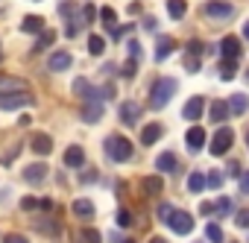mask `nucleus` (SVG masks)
<instances>
[{
    "label": "nucleus",
    "instance_id": "f257e3e1",
    "mask_svg": "<svg viewBox=\"0 0 249 243\" xmlns=\"http://www.w3.org/2000/svg\"><path fill=\"white\" fill-rule=\"evenodd\" d=\"M103 147H106V156H108L114 164H123V161H129V158L135 156L132 141H129V138H123V135H108Z\"/></svg>",
    "mask_w": 249,
    "mask_h": 243
},
{
    "label": "nucleus",
    "instance_id": "39448f33",
    "mask_svg": "<svg viewBox=\"0 0 249 243\" xmlns=\"http://www.w3.org/2000/svg\"><path fill=\"white\" fill-rule=\"evenodd\" d=\"M167 226H170L176 234H191V228H194V217H191L188 211L173 208V214L167 217Z\"/></svg>",
    "mask_w": 249,
    "mask_h": 243
},
{
    "label": "nucleus",
    "instance_id": "58836bf2",
    "mask_svg": "<svg viewBox=\"0 0 249 243\" xmlns=\"http://www.w3.org/2000/svg\"><path fill=\"white\" fill-rule=\"evenodd\" d=\"M82 240H85V243H100L103 237H100L94 228H85V231H82Z\"/></svg>",
    "mask_w": 249,
    "mask_h": 243
},
{
    "label": "nucleus",
    "instance_id": "b1692460",
    "mask_svg": "<svg viewBox=\"0 0 249 243\" xmlns=\"http://www.w3.org/2000/svg\"><path fill=\"white\" fill-rule=\"evenodd\" d=\"M173 50H176V41H173V38H167V35H161V38H159V47H156V59L161 62V59H167Z\"/></svg>",
    "mask_w": 249,
    "mask_h": 243
},
{
    "label": "nucleus",
    "instance_id": "bb28decb",
    "mask_svg": "<svg viewBox=\"0 0 249 243\" xmlns=\"http://www.w3.org/2000/svg\"><path fill=\"white\" fill-rule=\"evenodd\" d=\"M161 188H164V182H161V176H147L144 179V193H161Z\"/></svg>",
    "mask_w": 249,
    "mask_h": 243
},
{
    "label": "nucleus",
    "instance_id": "4468645a",
    "mask_svg": "<svg viewBox=\"0 0 249 243\" xmlns=\"http://www.w3.org/2000/svg\"><path fill=\"white\" fill-rule=\"evenodd\" d=\"M71 211H73V217H79V220H91V217H94V202L85 199V196H79V199H73Z\"/></svg>",
    "mask_w": 249,
    "mask_h": 243
},
{
    "label": "nucleus",
    "instance_id": "c756f323",
    "mask_svg": "<svg viewBox=\"0 0 249 243\" xmlns=\"http://www.w3.org/2000/svg\"><path fill=\"white\" fill-rule=\"evenodd\" d=\"M234 70H237V59H223V62H220V76H223V79H231Z\"/></svg>",
    "mask_w": 249,
    "mask_h": 243
},
{
    "label": "nucleus",
    "instance_id": "2f4dec72",
    "mask_svg": "<svg viewBox=\"0 0 249 243\" xmlns=\"http://www.w3.org/2000/svg\"><path fill=\"white\" fill-rule=\"evenodd\" d=\"M205 234H208V240H211V243H223V231H220V226H217V223H208Z\"/></svg>",
    "mask_w": 249,
    "mask_h": 243
},
{
    "label": "nucleus",
    "instance_id": "c03bdc74",
    "mask_svg": "<svg viewBox=\"0 0 249 243\" xmlns=\"http://www.w3.org/2000/svg\"><path fill=\"white\" fill-rule=\"evenodd\" d=\"M114 94H117V91H114V85H103V88H100V97H106V100H111Z\"/></svg>",
    "mask_w": 249,
    "mask_h": 243
},
{
    "label": "nucleus",
    "instance_id": "a878e982",
    "mask_svg": "<svg viewBox=\"0 0 249 243\" xmlns=\"http://www.w3.org/2000/svg\"><path fill=\"white\" fill-rule=\"evenodd\" d=\"M21 30H24V33H44V21H41L38 15H36V18L30 15V18H24V24H21Z\"/></svg>",
    "mask_w": 249,
    "mask_h": 243
},
{
    "label": "nucleus",
    "instance_id": "1a4fd4ad",
    "mask_svg": "<svg viewBox=\"0 0 249 243\" xmlns=\"http://www.w3.org/2000/svg\"><path fill=\"white\" fill-rule=\"evenodd\" d=\"M73 94H76V97H82V100H103V97H100V91H94V85H91L88 79H82V76H79V79H73Z\"/></svg>",
    "mask_w": 249,
    "mask_h": 243
},
{
    "label": "nucleus",
    "instance_id": "393cba45",
    "mask_svg": "<svg viewBox=\"0 0 249 243\" xmlns=\"http://www.w3.org/2000/svg\"><path fill=\"white\" fill-rule=\"evenodd\" d=\"M167 12H170V18H173V21H179V18H185L188 3H185V0H167Z\"/></svg>",
    "mask_w": 249,
    "mask_h": 243
},
{
    "label": "nucleus",
    "instance_id": "f704fd0d",
    "mask_svg": "<svg viewBox=\"0 0 249 243\" xmlns=\"http://www.w3.org/2000/svg\"><path fill=\"white\" fill-rule=\"evenodd\" d=\"M132 223H135V217H132L129 211H117V226H120V228H129Z\"/></svg>",
    "mask_w": 249,
    "mask_h": 243
},
{
    "label": "nucleus",
    "instance_id": "c9c22d12",
    "mask_svg": "<svg viewBox=\"0 0 249 243\" xmlns=\"http://www.w3.org/2000/svg\"><path fill=\"white\" fill-rule=\"evenodd\" d=\"M21 208H24V211H38V208H41V199H36V196H24V199H21Z\"/></svg>",
    "mask_w": 249,
    "mask_h": 243
},
{
    "label": "nucleus",
    "instance_id": "7c9ffc66",
    "mask_svg": "<svg viewBox=\"0 0 249 243\" xmlns=\"http://www.w3.org/2000/svg\"><path fill=\"white\" fill-rule=\"evenodd\" d=\"M100 21H103L106 27H111V30H114V24H117V12L106 6V9H100Z\"/></svg>",
    "mask_w": 249,
    "mask_h": 243
},
{
    "label": "nucleus",
    "instance_id": "a211bd4d",
    "mask_svg": "<svg viewBox=\"0 0 249 243\" xmlns=\"http://www.w3.org/2000/svg\"><path fill=\"white\" fill-rule=\"evenodd\" d=\"M65 164H68V167H82V164H85V150L76 147V144L68 147V150H65Z\"/></svg>",
    "mask_w": 249,
    "mask_h": 243
},
{
    "label": "nucleus",
    "instance_id": "f03ea898",
    "mask_svg": "<svg viewBox=\"0 0 249 243\" xmlns=\"http://www.w3.org/2000/svg\"><path fill=\"white\" fill-rule=\"evenodd\" d=\"M176 79H170V76H164V79H159L153 88H150V108H164L167 103H170V97L176 94Z\"/></svg>",
    "mask_w": 249,
    "mask_h": 243
},
{
    "label": "nucleus",
    "instance_id": "423d86ee",
    "mask_svg": "<svg viewBox=\"0 0 249 243\" xmlns=\"http://www.w3.org/2000/svg\"><path fill=\"white\" fill-rule=\"evenodd\" d=\"M202 12L208 18H214V21H229L234 15V6L231 3H223V0H208V3L202 6Z\"/></svg>",
    "mask_w": 249,
    "mask_h": 243
},
{
    "label": "nucleus",
    "instance_id": "c85d7f7f",
    "mask_svg": "<svg viewBox=\"0 0 249 243\" xmlns=\"http://www.w3.org/2000/svg\"><path fill=\"white\" fill-rule=\"evenodd\" d=\"M106 50V38H100V35H88V53L91 56H100Z\"/></svg>",
    "mask_w": 249,
    "mask_h": 243
},
{
    "label": "nucleus",
    "instance_id": "e433bc0d",
    "mask_svg": "<svg viewBox=\"0 0 249 243\" xmlns=\"http://www.w3.org/2000/svg\"><path fill=\"white\" fill-rule=\"evenodd\" d=\"M234 223H237L240 228H249V208H240V211L234 214Z\"/></svg>",
    "mask_w": 249,
    "mask_h": 243
},
{
    "label": "nucleus",
    "instance_id": "3c124183",
    "mask_svg": "<svg viewBox=\"0 0 249 243\" xmlns=\"http://www.w3.org/2000/svg\"><path fill=\"white\" fill-rule=\"evenodd\" d=\"M150 243H167V240H164V237H153Z\"/></svg>",
    "mask_w": 249,
    "mask_h": 243
},
{
    "label": "nucleus",
    "instance_id": "de8ad7c7",
    "mask_svg": "<svg viewBox=\"0 0 249 243\" xmlns=\"http://www.w3.org/2000/svg\"><path fill=\"white\" fill-rule=\"evenodd\" d=\"M82 12H85V18H82V21H85V24H91V21H94V12H97V9H94V6L88 3V6H85Z\"/></svg>",
    "mask_w": 249,
    "mask_h": 243
},
{
    "label": "nucleus",
    "instance_id": "2eb2a0df",
    "mask_svg": "<svg viewBox=\"0 0 249 243\" xmlns=\"http://www.w3.org/2000/svg\"><path fill=\"white\" fill-rule=\"evenodd\" d=\"M220 56H223V59H237V56H240V41H237L234 35H226V38L220 41Z\"/></svg>",
    "mask_w": 249,
    "mask_h": 243
},
{
    "label": "nucleus",
    "instance_id": "09e8293b",
    "mask_svg": "<svg viewBox=\"0 0 249 243\" xmlns=\"http://www.w3.org/2000/svg\"><path fill=\"white\" fill-rule=\"evenodd\" d=\"M185 68H188V70L194 73V70L199 68V62H196V56H188V59H185Z\"/></svg>",
    "mask_w": 249,
    "mask_h": 243
},
{
    "label": "nucleus",
    "instance_id": "a18cd8bd",
    "mask_svg": "<svg viewBox=\"0 0 249 243\" xmlns=\"http://www.w3.org/2000/svg\"><path fill=\"white\" fill-rule=\"evenodd\" d=\"M170 214H173V205H159V217H161L164 223H167V217H170Z\"/></svg>",
    "mask_w": 249,
    "mask_h": 243
},
{
    "label": "nucleus",
    "instance_id": "a19ab883",
    "mask_svg": "<svg viewBox=\"0 0 249 243\" xmlns=\"http://www.w3.org/2000/svg\"><path fill=\"white\" fill-rule=\"evenodd\" d=\"M129 30H132V27H114V30H111V38H114V41H120V38L126 35Z\"/></svg>",
    "mask_w": 249,
    "mask_h": 243
},
{
    "label": "nucleus",
    "instance_id": "37998d69",
    "mask_svg": "<svg viewBox=\"0 0 249 243\" xmlns=\"http://www.w3.org/2000/svg\"><path fill=\"white\" fill-rule=\"evenodd\" d=\"M196 53H202V41H191L188 44V56H196Z\"/></svg>",
    "mask_w": 249,
    "mask_h": 243
},
{
    "label": "nucleus",
    "instance_id": "9d476101",
    "mask_svg": "<svg viewBox=\"0 0 249 243\" xmlns=\"http://www.w3.org/2000/svg\"><path fill=\"white\" fill-rule=\"evenodd\" d=\"M202 111H205V100H202V97H191V100L185 103V108H182V117H185V120H199Z\"/></svg>",
    "mask_w": 249,
    "mask_h": 243
},
{
    "label": "nucleus",
    "instance_id": "ddd939ff",
    "mask_svg": "<svg viewBox=\"0 0 249 243\" xmlns=\"http://www.w3.org/2000/svg\"><path fill=\"white\" fill-rule=\"evenodd\" d=\"M44 176H47V164H44V161H36V164H30V167L24 170V182H30V185L44 182Z\"/></svg>",
    "mask_w": 249,
    "mask_h": 243
},
{
    "label": "nucleus",
    "instance_id": "72a5a7b5",
    "mask_svg": "<svg viewBox=\"0 0 249 243\" xmlns=\"http://www.w3.org/2000/svg\"><path fill=\"white\" fill-rule=\"evenodd\" d=\"M36 226H38L41 234H59V226H56L53 220H41V223H36Z\"/></svg>",
    "mask_w": 249,
    "mask_h": 243
},
{
    "label": "nucleus",
    "instance_id": "79ce46f5",
    "mask_svg": "<svg viewBox=\"0 0 249 243\" xmlns=\"http://www.w3.org/2000/svg\"><path fill=\"white\" fill-rule=\"evenodd\" d=\"M3 243H30V240H27L24 234H6V237H3Z\"/></svg>",
    "mask_w": 249,
    "mask_h": 243
},
{
    "label": "nucleus",
    "instance_id": "5fc2aeb1",
    "mask_svg": "<svg viewBox=\"0 0 249 243\" xmlns=\"http://www.w3.org/2000/svg\"><path fill=\"white\" fill-rule=\"evenodd\" d=\"M123 243H132V240H123Z\"/></svg>",
    "mask_w": 249,
    "mask_h": 243
},
{
    "label": "nucleus",
    "instance_id": "4d7b16f0",
    "mask_svg": "<svg viewBox=\"0 0 249 243\" xmlns=\"http://www.w3.org/2000/svg\"><path fill=\"white\" fill-rule=\"evenodd\" d=\"M246 76H249V73H246Z\"/></svg>",
    "mask_w": 249,
    "mask_h": 243
},
{
    "label": "nucleus",
    "instance_id": "603ef678",
    "mask_svg": "<svg viewBox=\"0 0 249 243\" xmlns=\"http://www.w3.org/2000/svg\"><path fill=\"white\" fill-rule=\"evenodd\" d=\"M243 35H246V38H249V21H246V24H243Z\"/></svg>",
    "mask_w": 249,
    "mask_h": 243
},
{
    "label": "nucleus",
    "instance_id": "f8f14e48",
    "mask_svg": "<svg viewBox=\"0 0 249 243\" xmlns=\"http://www.w3.org/2000/svg\"><path fill=\"white\" fill-rule=\"evenodd\" d=\"M50 150H53V138L47 132H36L33 135V153L36 156H50Z\"/></svg>",
    "mask_w": 249,
    "mask_h": 243
},
{
    "label": "nucleus",
    "instance_id": "7ed1b4c3",
    "mask_svg": "<svg viewBox=\"0 0 249 243\" xmlns=\"http://www.w3.org/2000/svg\"><path fill=\"white\" fill-rule=\"evenodd\" d=\"M36 97L30 91H6L0 94V108L3 111H15V108H24V105H33Z\"/></svg>",
    "mask_w": 249,
    "mask_h": 243
},
{
    "label": "nucleus",
    "instance_id": "6ab92c4d",
    "mask_svg": "<svg viewBox=\"0 0 249 243\" xmlns=\"http://www.w3.org/2000/svg\"><path fill=\"white\" fill-rule=\"evenodd\" d=\"M231 114V108H229V100L223 103V100H217V103H211V111H208V117L214 120V123H223V120Z\"/></svg>",
    "mask_w": 249,
    "mask_h": 243
},
{
    "label": "nucleus",
    "instance_id": "5701e85b",
    "mask_svg": "<svg viewBox=\"0 0 249 243\" xmlns=\"http://www.w3.org/2000/svg\"><path fill=\"white\" fill-rule=\"evenodd\" d=\"M161 132H164V126H161V123H150V126H144V132H141V141L150 147V144H156V141L161 138Z\"/></svg>",
    "mask_w": 249,
    "mask_h": 243
},
{
    "label": "nucleus",
    "instance_id": "412c9836",
    "mask_svg": "<svg viewBox=\"0 0 249 243\" xmlns=\"http://www.w3.org/2000/svg\"><path fill=\"white\" fill-rule=\"evenodd\" d=\"M229 108H231V114H246L249 111V97L246 94H231L229 97Z\"/></svg>",
    "mask_w": 249,
    "mask_h": 243
},
{
    "label": "nucleus",
    "instance_id": "6e6552de",
    "mask_svg": "<svg viewBox=\"0 0 249 243\" xmlns=\"http://www.w3.org/2000/svg\"><path fill=\"white\" fill-rule=\"evenodd\" d=\"M185 144H188L191 153H199V150L205 147V129H202V126H191V129L185 132Z\"/></svg>",
    "mask_w": 249,
    "mask_h": 243
},
{
    "label": "nucleus",
    "instance_id": "4c0bfd02",
    "mask_svg": "<svg viewBox=\"0 0 249 243\" xmlns=\"http://www.w3.org/2000/svg\"><path fill=\"white\" fill-rule=\"evenodd\" d=\"M223 182H226V179H223L220 170H211V173H208V188H220Z\"/></svg>",
    "mask_w": 249,
    "mask_h": 243
},
{
    "label": "nucleus",
    "instance_id": "cd10ccee",
    "mask_svg": "<svg viewBox=\"0 0 249 243\" xmlns=\"http://www.w3.org/2000/svg\"><path fill=\"white\" fill-rule=\"evenodd\" d=\"M231 211H234V205H231V199H229V196L214 199V214H217V217H229Z\"/></svg>",
    "mask_w": 249,
    "mask_h": 243
},
{
    "label": "nucleus",
    "instance_id": "473e14b6",
    "mask_svg": "<svg viewBox=\"0 0 249 243\" xmlns=\"http://www.w3.org/2000/svg\"><path fill=\"white\" fill-rule=\"evenodd\" d=\"M53 38H56V33H53V30H44V33H41V38H38V44H36V50L50 47V44H53Z\"/></svg>",
    "mask_w": 249,
    "mask_h": 243
},
{
    "label": "nucleus",
    "instance_id": "6e6d98bb",
    "mask_svg": "<svg viewBox=\"0 0 249 243\" xmlns=\"http://www.w3.org/2000/svg\"><path fill=\"white\" fill-rule=\"evenodd\" d=\"M246 144H249V138H246Z\"/></svg>",
    "mask_w": 249,
    "mask_h": 243
},
{
    "label": "nucleus",
    "instance_id": "49530a36",
    "mask_svg": "<svg viewBox=\"0 0 249 243\" xmlns=\"http://www.w3.org/2000/svg\"><path fill=\"white\" fill-rule=\"evenodd\" d=\"M240 193H246V196H249V170L240 176Z\"/></svg>",
    "mask_w": 249,
    "mask_h": 243
},
{
    "label": "nucleus",
    "instance_id": "f3484780",
    "mask_svg": "<svg viewBox=\"0 0 249 243\" xmlns=\"http://www.w3.org/2000/svg\"><path fill=\"white\" fill-rule=\"evenodd\" d=\"M6 91H27V82L21 76H6V73H0V94H6Z\"/></svg>",
    "mask_w": 249,
    "mask_h": 243
},
{
    "label": "nucleus",
    "instance_id": "aec40b11",
    "mask_svg": "<svg viewBox=\"0 0 249 243\" xmlns=\"http://www.w3.org/2000/svg\"><path fill=\"white\" fill-rule=\"evenodd\" d=\"M205 188H208V176L199 173V170H194V173L188 176V191H191V193H202Z\"/></svg>",
    "mask_w": 249,
    "mask_h": 243
},
{
    "label": "nucleus",
    "instance_id": "ea45409f",
    "mask_svg": "<svg viewBox=\"0 0 249 243\" xmlns=\"http://www.w3.org/2000/svg\"><path fill=\"white\" fill-rule=\"evenodd\" d=\"M135 59H126V65H123V76H135Z\"/></svg>",
    "mask_w": 249,
    "mask_h": 243
},
{
    "label": "nucleus",
    "instance_id": "4be33fe9",
    "mask_svg": "<svg viewBox=\"0 0 249 243\" xmlns=\"http://www.w3.org/2000/svg\"><path fill=\"white\" fill-rule=\"evenodd\" d=\"M156 167H159V173H173V170L179 167V161H176L173 153H161V156L156 158Z\"/></svg>",
    "mask_w": 249,
    "mask_h": 243
},
{
    "label": "nucleus",
    "instance_id": "20e7f679",
    "mask_svg": "<svg viewBox=\"0 0 249 243\" xmlns=\"http://www.w3.org/2000/svg\"><path fill=\"white\" fill-rule=\"evenodd\" d=\"M231 144H234V132H231L229 126H220V129L214 132V141H211V156H223V153H229Z\"/></svg>",
    "mask_w": 249,
    "mask_h": 243
},
{
    "label": "nucleus",
    "instance_id": "864d4df0",
    "mask_svg": "<svg viewBox=\"0 0 249 243\" xmlns=\"http://www.w3.org/2000/svg\"><path fill=\"white\" fill-rule=\"evenodd\" d=\"M0 62H3V53H0Z\"/></svg>",
    "mask_w": 249,
    "mask_h": 243
},
{
    "label": "nucleus",
    "instance_id": "dca6fc26",
    "mask_svg": "<svg viewBox=\"0 0 249 243\" xmlns=\"http://www.w3.org/2000/svg\"><path fill=\"white\" fill-rule=\"evenodd\" d=\"M47 68H50L53 73H62V70H68V68H71V53H68V50H59V53H53V56H50V62H47Z\"/></svg>",
    "mask_w": 249,
    "mask_h": 243
},
{
    "label": "nucleus",
    "instance_id": "9b49d317",
    "mask_svg": "<svg viewBox=\"0 0 249 243\" xmlns=\"http://www.w3.org/2000/svg\"><path fill=\"white\" fill-rule=\"evenodd\" d=\"M120 120H123V123H129V126H135L138 120H141V105L138 103H123L120 105Z\"/></svg>",
    "mask_w": 249,
    "mask_h": 243
},
{
    "label": "nucleus",
    "instance_id": "8fccbe9b",
    "mask_svg": "<svg viewBox=\"0 0 249 243\" xmlns=\"http://www.w3.org/2000/svg\"><path fill=\"white\" fill-rule=\"evenodd\" d=\"M129 53H132V59H138L141 56V44L138 41H129Z\"/></svg>",
    "mask_w": 249,
    "mask_h": 243
},
{
    "label": "nucleus",
    "instance_id": "0eeeda50",
    "mask_svg": "<svg viewBox=\"0 0 249 243\" xmlns=\"http://www.w3.org/2000/svg\"><path fill=\"white\" fill-rule=\"evenodd\" d=\"M79 117H82V123H97L103 117V103L100 100H85V105L79 108Z\"/></svg>",
    "mask_w": 249,
    "mask_h": 243
}]
</instances>
